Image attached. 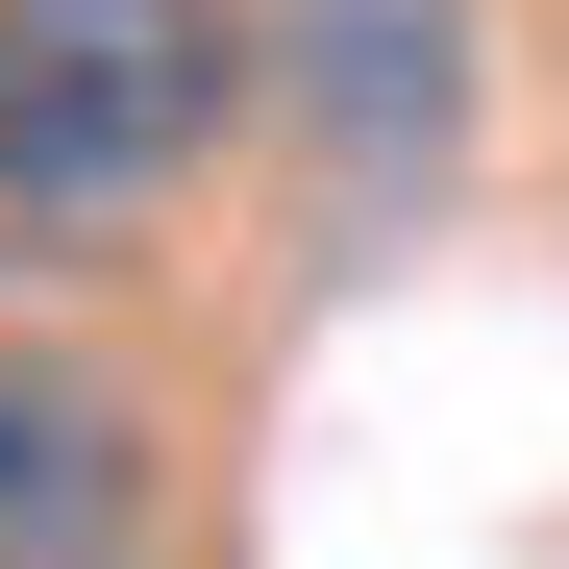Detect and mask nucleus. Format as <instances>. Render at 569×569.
<instances>
[{
	"label": "nucleus",
	"instance_id": "obj_1",
	"mask_svg": "<svg viewBox=\"0 0 569 569\" xmlns=\"http://www.w3.org/2000/svg\"><path fill=\"white\" fill-rule=\"evenodd\" d=\"M248 0H0V223H124L248 124Z\"/></svg>",
	"mask_w": 569,
	"mask_h": 569
},
{
	"label": "nucleus",
	"instance_id": "obj_2",
	"mask_svg": "<svg viewBox=\"0 0 569 569\" xmlns=\"http://www.w3.org/2000/svg\"><path fill=\"white\" fill-rule=\"evenodd\" d=\"M149 520H173L149 371L74 322H0V569H149Z\"/></svg>",
	"mask_w": 569,
	"mask_h": 569
},
{
	"label": "nucleus",
	"instance_id": "obj_3",
	"mask_svg": "<svg viewBox=\"0 0 569 569\" xmlns=\"http://www.w3.org/2000/svg\"><path fill=\"white\" fill-rule=\"evenodd\" d=\"M298 124H347L371 173H421L446 149V100H470V0H298Z\"/></svg>",
	"mask_w": 569,
	"mask_h": 569
}]
</instances>
